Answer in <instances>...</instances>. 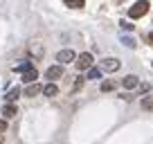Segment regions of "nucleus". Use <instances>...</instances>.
I'll use <instances>...</instances> for the list:
<instances>
[{
    "mask_svg": "<svg viewBox=\"0 0 153 144\" xmlns=\"http://www.w3.org/2000/svg\"><path fill=\"white\" fill-rule=\"evenodd\" d=\"M146 11H149V0H140V2H135V5L128 9V16L135 20V18H142V16H146Z\"/></svg>",
    "mask_w": 153,
    "mask_h": 144,
    "instance_id": "f257e3e1",
    "label": "nucleus"
},
{
    "mask_svg": "<svg viewBox=\"0 0 153 144\" xmlns=\"http://www.w3.org/2000/svg\"><path fill=\"white\" fill-rule=\"evenodd\" d=\"M92 61H95V59H92V54L90 52H83V54H79V56H76V68H79V72L81 70H90L92 68Z\"/></svg>",
    "mask_w": 153,
    "mask_h": 144,
    "instance_id": "f03ea898",
    "label": "nucleus"
},
{
    "mask_svg": "<svg viewBox=\"0 0 153 144\" xmlns=\"http://www.w3.org/2000/svg\"><path fill=\"white\" fill-rule=\"evenodd\" d=\"M120 59H113V56H108V59H104V61L99 63V70L101 72H117L120 70Z\"/></svg>",
    "mask_w": 153,
    "mask_h": 144,
    "instance_id": "7ed1b4c3",
    "label": "nucleus"
},
{
    "mask_svg": "<svg viewBox=\"0 0 153 144\" xmlns=\"http://www.w3.org/2000/svg\"><path fill=\"white\" fill-rule=\"evenodd\" d=\"M56 61H59V65L74 63V61H76V54L72 52V50H59V52H56Z\"/></svg>",
    "mask_w": 153,
    "mask_h": 144,
    "instance_id": "20e7f679",
    "label": "nucleus"
},
{
    "mask_svg": "<svg viewBox=\"0 0 153 144\" xmlns=\"http://www.w3.org/2000/svg\"><path fill=\"white\" fill-rule=\"evenodd\" d=\"M45 77L48 79H61L63 77V65H52V68H48V70H45Z\"/></svg>",
    "mask_w": 153,
    "mask_h": 144,
    "instance_id": "39448f33",
    "label": "nucleus"
},
{
    "mask_svg": "<svg viewBox=\"0 0 153 144\" xmlns=\"http://www.w3.org/2000/svg\"><path fill=\"white\" fill-rule=\"evenodd\" d=\"M137 83H140V79L135 77V74H126V77L122 79V86H124L126 90H133V88H137Z\"/></svg>",
    "mask_w": 153,
    "mask_h": 144,
    "instance_id": "423d86ee",
    "label": "nucleus"
},
{
    "mask_svg": "<svg viewBox=\"0 0 153 144\" xmlns=\"http://www.w3.org/2000/svg\"><path fill=\"white\" fill-rule=\"evenodd\" d=\"M36 79H38V72H36V68H32V70H27V72H23V81L25 83H36Z\"/></svg>",
    "mask_w": 153,
    "mask_h": 144,
    "instance_id": "0eeeda50",
    "label": "nucleus"
},
{
    "mask_svg": "<svg viewBox=\"0 0 153 144\" xmlns=\"http://www.w3.org/2000/svg\"><path fill=\"white\" fill-rule=\"evenodd\" d=\"M38 92H43V86H38V83H32L25 88V97H36Z\"/></svg>",
    "mask_w": 153,
    "mask_h": 144,
    "instance_id": "6e6552de",
    "label": "nucleus"
},
{
    "mask_svg": "<svg viewBox=\"0 0 153 144\" xmlns=\"http://www.w3.org/2000/svg\"><path fill=\"white\" fill-rule=\"evenodd\" d=\"M2 115H5V120H11V117L18 115V111H16V106H14V104H7L5 108H2Z\"/></svg>",
    "mask_w": 153,
    "mask_h": 144,
    "instance_id": "1a4fd4ad",
    "label": "nucleus"
},
{
    "mask_svg": "<svg viewBox=\"0 0 153 144\" xmlns=\"http://www.w3.org/2000/svg\"><path fill=\"white\" fill-rule=\"evenodd\" d=\"M18 97H20V88H11V90L5 95V101H7V104H14Z\"/></svg>",
    "mask_w": 153,
    "mask_h": 144,
    "instance_id": "9d476101",
    "label": "nucleus"
},
{
    "mask_svg": "<svg viewBox=\"0 0 153 144\" xmlns=\"http://www.w3.org/2000/svg\"><path fill=\"white\" fill-rule=\"evenodd\" d=\"M43 95L45 97H56L59 95V88L54 86V83H48V86H43Z\"/></svg>",
    "mask_w": 153,
    "mask_h": 144,
    "instance_id": "9b49d317",
    "label": "nucleus"
},
{
    "mask_svg": "<svg viewBox=\"0 0 153 144\" xmlns=\"http://www.w3.org/2000/svg\"><path fill=\"white\" fill-rule=\"evenodd\" d=\"M65 2V7H70V9H81V7H86V0H63Z\"/></svg>",
    "mask_w": 153,
    "mask_h": 144,
    "instance_id": "f8f14e48",
    "label": "nucleus"
},
{
    "mask_svg": "<svg viewBox=\"0 0 153 144\" xmlns=\"http://www.w3.org/2000/svg\"><path fill=\"white\" fill-rule=\"evenodd\" d=\"M140 106H142V111H153V97H151V95L142 97V101H140Z\"/></svg>",
    "mask_w": 153,
    "mask_h": 144,
    "instance_id": "ddd939ff",
    "label": "nucleus"
},
{
    "mask_svg": "<svg viewBox=\"0 0 153 144\" xmlns=\"http://www.w3.org/2000/svg\"><path fill=\"white\" fill-rule=\"evenodd\" d=\"M32 61H23V63H18V65H14V70L16 72H27V70H32Z\"/></svg>",
    "mask_w": 153,
    "mask_h": 144,
    "instance_id": "4468645a",
    "label": "nucleus"
},
{
    "mask_svg": "<svg viewBox=\"0 0 153 144\" xmlns=\"http://www.w3.org/2000/svg\"><path fill=\"white\" fill-rule=\"evenodd\" d=\"M88 79L99 81V79H101V70H99V68H90V70H88Z\"/></svg>",
    "mask_w": 153,
    "mask_h": 144,
    "instance_id": "2eb2a0df",
    "label": "nucleus"
},
{
    "mask_svg": "<svg viewBox=\"0 0 153 144\" xmlns=\"http://www.w3.org/2000/svg\"><path fill=\"white\" fill-rule=\"evenodd\" d=\"M110 90H115V81H113V79L101 81V92H110Z\"/></svg>",
    "mask_w": 153,
    "mask_h": 144,
    "instance_id": "dca6fc26",
    "label": "nucleus"
},
{
    "mask_svg": "<svg viewBox=\"0 0 153 144\" xmlns=\"http://www.w3.org/2000/svg\"><path fill=\"white\" fill-rule=\"evenodd\" d=\"M122 43H124L126 48H135V39L133 36H122Z\"/></svg>",
    "mask_w": 153,
    "mask_h": 144,
    "instance_id": "f3484780",
    "label": "nucleus"
},
{
    "mask_svg": "<svg viewBox=\"0 0 153 144\" xmlns=\"http://www.w3.org/2000/svg\"><path fill=\"white\" fill-rule=\"evenodd\" d=\"M32 52L36 54V56H43V52H45V50L41 48V45H38V43H32Z\"/></svg>",
    "mask_w": 153,
    "mask_h": 144,
    "instance_id": "a211bd4d",
    "label": "nucleus"
},
{
    "mask_svg": "<svg viewBox=\"0 0 153 144\" xmlns=\"http://www.w3.org/2000/svg\"><path fill=\"white\" fill-rule=\"evenodd\" d=\"M7 131V120H0V135Z\"/></svg>",
    "mask_w": 153,
    "mask_h": 144,
    "instance_id": "6ab92c4d",
    "label": "nucleus"
},
{
    "mask_svg": "<svg viewBox=\"0 0 153 144\" xmlns=\"http://www.w3.org/2000/svg\"><path fill=\"white\" fill-rule=\"evenodd\" d=\"M83 86V77H76V81H74V88H76V90H79V88H81Z\"/></svg>",
    "mask_w": 153,
    "mask_h": 144,
    "instance_id": "aec40b11",
    "label": "nucleus"
},
{
    "mask_svg": "<svg viewBox=\"0 0 153 144\" xmlns=\"http://www.w3.org/2000/svg\"><path fill=\"white\" fill-rule=\"evenodd\" d=\"M120 25H122V29H133V25H131V23H128V20H122V23H120Z\"/></svg>",
    "mask_w": 153,
    "mask_h": 144,
    "instance_id": "412c9836",
    "label": "nucleus"
},
{
    "mask_svg": "<svg viewBox=\"0 0 153 144\" xmlns=\"http://www.w3.org/2000/svg\"><path fill=\"white\" fill-rule=\"evenodd\" d=\"M146 39H149V43L153 45V32H149V36H146Z\"/></svg>",
    "mask_w": 153,
    "mask_h": 144,
    "instance_id": "4be33fe9",
    "label": "nucleus"
},
{
    "mask_svg": "<svg viewBox=\"0 0 153 144\" xmlns=\"http://www.w3.org/2000/svg\"><path fill=\"white\" fill-rule=\"evenodd\" d=\"M0 142H2V137H0Z\"/></svg>",
    "mask_w": 153,
    "mask_h": 144,
    "instance_id": "5701e85b",
    "label": "nucleus"
},
{
    "mask_svg": "<svg viewBox=\"0 0 153 144\" xmlns=\"http://www.w3.org/2000/svg\"><path fill=\"white\" fill-rule=\"evenodd\" d=\"M151 65H153V61H151Z\"/></svg>",
    "mask_w": 153,
    "mask_h": 144,
    "instance_id": "b1692460",
    "label": "nucleus"
}]
</instances>
